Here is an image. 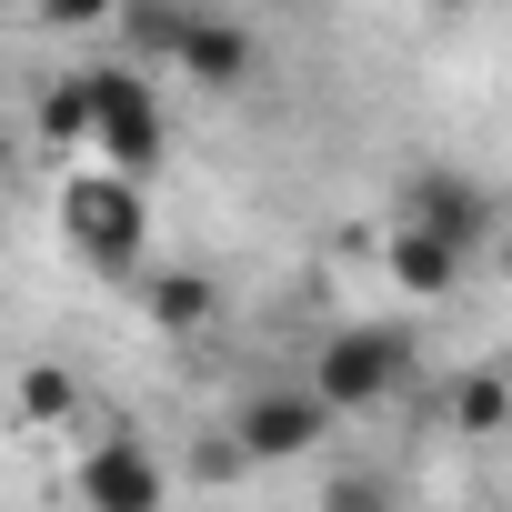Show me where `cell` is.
Wrapping results in <instances>:
<instances>
[{"label":"cell","mask_w":512,"mask_h":512,"mask_svg":"<svg viewBox=\"0 0 512 512\" xmlns=\"http://www.w3.org/2000/svg\"><path fill=\"white\" fill-rule=\"evenodd\" d=\"M91 161L121 171V181H151L171 161V111H161V81L151 71L91 61Z\"/></svg>","instance_id":"obj_1"},{"label":"cell","mask_w":512,"mask_h":512,"mask_svg":"<svg viewBox=\"0 0 512 512\" xmlns=\"http://www.w3.org/2000/svg\"><path fill=\"white\" fill-rule=\"evenodd\" d=\"M61 241L81 251L91 272H111V282H131L141 272V241H151V201H141V181H121V171H71L61 181Z\"/></svg>","instance_id":"obj_2"},{"label":"cell","mask_w":512,"mask_h":512,"mask_svg":"<svg viewBox=\"0 0 512 512\" xmlns=\"http://www.w3.org/2000/svg\"><path fill=\"white\" fill-rule=\"evenodd\" d=\"M312 392H322L332 412H382V402H402V392H412V332H402V322H342V332L322 342V362H312Z\"/></svg>","instance_id":"obj_3"},{"label":"cell","mask_w":512,"mask_h":512,"mask_svg":"<svg viewBox=\"0 0 512 512\" xmlns=\"http://www.w3.org/2000/svg\"><path fill=\"white\" fill-rule=\"evenodd\" d=\"M392 231H422V241H442V251H462V262H482V251L502 241V201L472 181V171H412V191H402V221Z\"/></svg>","instance_id":"obj_4"},{"label":"cell","mask_w":512,"mask_h":512,"mask_svg":"<svg viewBox=\"0 0 512 512\" xmlns=\"http://www.w3.org/2000/svg\"><path fill=\"white\" fill-rule=\"evenodd\" d=\"M332 422H342V412H332L312 382H302V392L282 382V392H251V402H231V442H241V462H251V472L312 462V452L332 442Z\"/></svg>","instance_id":"obj_5"},{"label":"cell","mask_w":512,"mask_h":512,"mask_svg":"<svg viewBox=\"0 0 512 512\" xmlns=\"http://www.w3.org/2000/svg\"><path fill=\"white\" fill-rule=\"evenodd\" d=\"M71 492H81V512H161V502H171V462H161L141 432H101V442L81 452Z\"/></svg>","instance_id":"obj_6"},{"label":"cell","mask_w":512,"mask_h":512,"mask_svg":"<svg viewBox=\"0 0 512 512\" xmlns=\"http://www.w3.org/2000/svg\"><path fill=\"white\" fill-rule=\"evenodd\" d=\"M171 71H181L191 91H251V71H262V31L231 21V11H191Z\"/></svg>","instance_id":"obj_7"},{"label":"cell","mask_w":512,"mask_h":512,"mask_svg":"<svg viewBox=\"0 0 512 512\" xmlns=\"http://www.w3.org/2000/svg\"><path fill=\"white\" fill-rule=\"evenodd\" d=\"M382 272H392L402 302H452V292L472 282L462 251H442V241H422V231H392V241H382Z\"/></svg>","instance_id":"obj_8"},{"label":"cell","mask_w":512,"mask_h":512,"mask_svg":"<svg viewBox=\"0 0 512 512\" xmlns=\"http://www.w3.org/2000/svg\"><path fill=\"white\" fill-rule=\"evenodd\" d=\"M442 422H452L462 442H492V432L512 422V382H502V372H482V362H472V372H452V382H442Z\"/></svg>","instance_id":"obj_9"},{"label":"cell","mask_w":512,"mask_h":512,"mask_svg":"<svg viewBox=\"0 0 512 512\" xmlns=\"http://www.w3.org/2000/svg\"><path fill=\"white\" fill-rule=\"evenodd\" d=\"M141 312L181 342V332H201V322L221 312V282H211V272H151V282H141Z\"/></svg>","instance_id":"obj_10"},{"label":"cell","mask_w":512,"mask_h":512,"mask_svg":"<svg viewBox=\"0 0 512 512\" xmlns=\"http://www.w3.org/2000/svg\"><path fill=\"white\" fill-rule=\"evenodd\" d=\"M31 131L51 141V161H61V151H91V71H61V81L41 91Z\"/></svg>","instance_id":"obj_11"},{"label":"cell","mask_w":512,"mask_h":512,"mask_svg":"<svg viewBox=\"0 0 512 512\" xmlns=\"http://www.w3.org/2000/svg\"><path fill=\"white\" fill-rule=\"evenodd\" d=\"M71 412H81V372L31 362V372H21V422H31V432H51V422H71Z\"/></svg>","instance_id":"obj_12"},{"label":"cell","mask_w":512,"mask_h":512,"mask_svg":"<svg viewBox=\"0 0 512 512\" xmlns=\"http://www.w3.org/2000/svg\"><path fill=\"white\" fill-rule=\"evenodd\" d=\"M322 512H402V492L382 472H332L322 482Z\"/></svg>","instance_id":"obj_13"},{"label":"cell","mask_w":512,"mask_h":512,"mask_svg":"<svg viewBox=\"0 0 512 512\" xmlns=\"http://www.w3.org/2000/svg\"><path fill=\"white\" fill-rule=\"evenodd\" d=\"M241 472H251V462H241V442H231V422L191 442V482H241Z\"/></svg>","instance_id":"obj_14"},{"label":"cell","mask_w":512,"mask_h":512,"mask_svg":"<svg viewBox=\"0 0 512 512\" xmlns=\"http://www.w3.org/2000/svg\"><path fill=\"white\" fill-rule=\"evenodd\" d=\"M492 272L512 282V211H502V241H492Z\"/></svg>","instance_id":"obj_15"},{"label":"cell","mask_w":512,"mask_h":512,"mask_svg":"<svg viewBox=\"0 0 512 512\" xmlns=\"http://www.w3.org/2000/svg\"><path fill=\"white\" fill-rule=\"evenodd\" d=\"M11 161H21V141H11V121H0V171H11Z\"/></svg>","instance_id":"obj_16"}]
</instances>
